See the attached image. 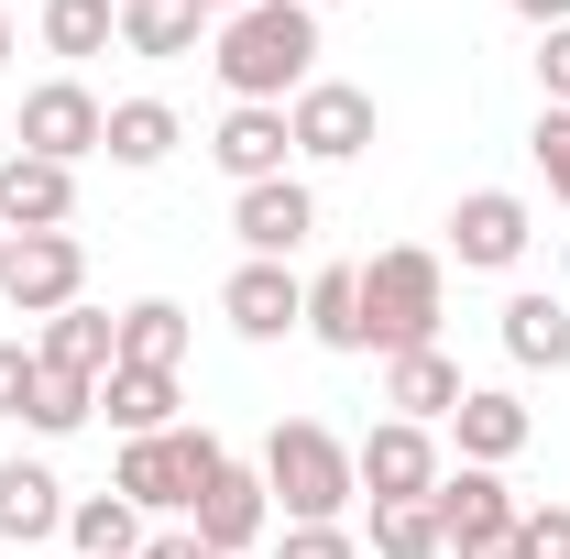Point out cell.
<instances>
[{
  "label": "cell",
  "instance_id": "cell-43",
  "mask_svg": "<svg viewBox=\"0 0 570 559\" xmlns=\"http://www.w3.org/2000/svg\"><path fill=\"white\" fill-rule=\"evenodd\" d=\"M121 11H142V0H121Z\"/></svg>",
  "mask_w": 570,
  "mask_h": 559
},
{
  "label": "cell",
  "instance_id": "cell-34",
  "mask_svg": "<svg viewBox=\"0 0 570 559\" xmlns=\"http://www.w3.org/2000/svg\"><path fill=\"white\" fill-rule=\"evenodd\" d=\"M22 395H33V341H0V418H22Z\"/></svg>",
  "mask_w": 570,
  "mask_h": 559
},
{
  "label": "cell",
  "instance_id": "cell-4",
  "mask_svg": "<svg viewBox=\"0 0 570 559\" xmlns=\"http://www.w3.org/2000/svg\"><path fill=\"white\" fill-rule=\"evenodd\" d=\"M219 428H165V439H121V472H110V493L132 504V516H187L198 493L219 483Z\"/></svg>",
  "mask_w": 570,
  "mask_h": 559
},
{
  "label": "cell",
  "instance_id": "cell-15",
  "mask_svg": "<svg viewBox=\"0 0 570 559\" xmlns=\"http://www.w3.org/2000/svg\"><path fill=\"white\" fill-rule=\"evenodd\" d=\"M450 439H461V461H483V472H504L527 439H538V418H527V395H504V384H472L461 406H450Z\"/></svg>",
  "mask_w": 570,
  "mask_h": 559
},
{
  "label": "cell",
  "instance_id": "cell-40",
  "mask_svg": "<svg viewBox=\"0 0 570 559\" xmlns=\"http://www.w3.org/2000/svg\"><path fill=\"white\" fill-rule=\"evenodd\" d=\"M560 275H570V231H560Z\"/></svg>",
  "mask_w": 570,
  "mask_h": 559
},
{
  "label": "cell",
  "instance_id": "cell-38",
  "mask_svg": "<svg viewBox=\"0 0 570 559\" xmlns=\"http://www.w3.org/2000/svg\"><path fill=\"white\" fill-rule=\"evenodd\" d=\"M187 11H198V22H230V11H253V0H187Z\"/></svg>",
  "mask_w": 570,
  "mask_h": 559
},
{
  "label": "cell",
  "instance_id": "cell-31",
  "mask_svg": "<svg viewBox=\"0 0 570 559\" xmlns=\"http://www.w3.org/2000/svg\"><path fill=\"white\" fill-rule=\"evenodd\" d=\"M515 549L527 559H570V504H527V516H515Z\"/></svg>",
  "mask_w": 570,
  "mask_h": 559
},
{
  "label": "cell",
  "instance_id": "cell-28",
  "mask_svg": "<svg viewBox=\"0 0 570 559\" xmlns=\"http://www.w3.org/2000/svg\"><path fill=\"white\" fill-rule=\"evenodd\" d=\"M450 549V527H439V504H373V559H439Z\"/></svg>",
  "mask_w": 570,
  "mask_h": 559
},
{
  "label": "cell",
  "instance_id": "cell-13",
  "mask_svg": "<svg viewBox=\"0 0 570 559\" xmlns=\"http://www.w3.org/2000/svg\"><path fill=\"white\" fill-rule=\"evenodd\" d=\"M285 154H296V133H285V110H253V99H230L209 133V165L230 176V187H275Z\"/></svg>",
  "mask_w": 570,
  "mask_h": 559
},
{
  "label": "cell",
  "instance_id": "cell-7",
  "mask_svg": "<svg viewBox=\"0 0 570 559\" xmlns=\"http://www.w3.org/2000/svg\"><path fill=\"white\" fill-rule=\"evenodd\" d=\"M77 285H88L77 231H22V242H11V264H0V307H11V318H67Z\"/></svg>",
  "mask_w": 570,
  "mask_h": 559
},
{
  "label": "cell",
  "instance_id": "cell-35",
  "mask_svg": "<svg viewBox=\"0 0 570 559\" xmlns=\"http://www.w3.org/2000/svg\"><path fill=\"white\" fill-rule=\"evenodd\" d=\"M142 559H219V549H198L187 527H165V538H142Z\"/></svg>",
  "mask_w": 570,
  "mask_h": 559
},
{
  "label": "cell",
  "instance_id": "cell-41",
  "mask_svg": "<svg viewBox=\"0 0 570 559\" xmlns=\"http://www.w3.org/2000/svg\"><path fill=\"white\" fill-rule=\"evenodd\" d=\"M307 11H341V0H307Z\"/></svg>",
  "mask_w": 570,
  "mask_h": 559
},
{
  "label": "cell",
  "instance_id": "cell-20",
  "mask_svg": "<svg viewBox=\"0 0 570 559\" xmlns=\"http://www.w3.org/2000/svg\"><path fill=\"white\" fill-rule=\"evenodd\" d=\"M504 351L527 362V373H570V296H504Z\"/></svg>",
  "mask_w": 570,
  "mask_h": 559
},
{
  "label": "cell",
  "instance_id": "cell-25",
  "mask_svg": "<svg viewBox=\"0 0 570 559\" xmlns=\"http://www.w3.org/2000/svg\"><path fill=\"white\" fill-rule=\"evenodd\" d=\"M121 362H142V373H176V362H187V307H176V296H142V307H121Z\"/></svg>",
  "mask_w": 570,
  "mask_h": 559
},
{
  "label": "cell",
  "instance_id": "cell-1",
  "mask_svg": "<svg viewBox=\"0 0 570 559\" xmlns=\"http://www.w3.org/2000/svg\"><path fill=\"white\" fill-rule=\"evenodd\" d=\"M209 67L230 99H253V110H285L307 77H318V11L307 0H253V11H230L209 45Z\"/></svg>",
  "mask_w": 570,
  "mask_h": 559
},
{
  "label": "cell",
  "instance_id": "cell-8",
  "mask_svg": "<svg viewBox=\"0 0 570 559\" xmlns=\"http://www.w3.org/2000/svg\"><path fill=\"white\" fill-rule=\"evenodd\" d=\"M352 472H362V493L373 504H417V493H439V428H417V418H384V428H362L352 439Z\"/></svg>",
  "mask_w": 570,
  "mask_h": 559
},
{
  "label": "cell",
  "instance_id": "cell-2",
  "mask_svg": "<svg viewBox=\"0 0 570 559\" xmlns=\"http://www.w3.org/2000/svg\"><path fill=\"white\" fill-rule=\"evenodd\" d=\"M264 493L285 504V527H341L362 504L352 439L318 428V418H275V439H264Z\"/></svg>",
  "mask_w": 570,
  "mask_h": 559
},
{
  "label": "cell",
  "instance_id": "cell-27",
  "mask_svg": "<svg viewBox=\"0 0 570 559\" xmlns=\"http://www.w3.org/2000/svg\"><path fill=\"white\" fill-rule=\"evenodd\" d=\"M121 45V0H45V56H110Z\"/></svg>",
  "mask_w": 570,
  "mask_h": 559
},
{
  "label": "cell",
  "instance_id": "cell-30",
  "mask_svg": "<svg viewBox=\"0 0 570 559\" xmlns=\"http://www.w3.org/2000/svg\"><path fill=\"white\" fill-rule=\"evenodd\" d=\"M527 154H538L549 198H570V110H538V133H527Z\"/></svg>",
  "mask_w": 570,
  "mask_h": 559
},
{
  "label": "cell",
  "instance_id": "cell-24",
  "mask_svg": "<svg viewBox=\"0 0 570 559\" xmlns=\"http://www.w3.org/2000/svg\"><path fill=\"white\" fill-rule=\"evenodd\" d=\"M307 341H330V351H373V341H362V264L307 275Z\"/></svg>",
  "mask_w": 570,
  "mask_h": 559
},
{
  "label": "cell",
  "instance_id": "cell-6",
  "mask_svg": "<svg viewBox=\"0 0 570 559\" xmlns=\"http://www.w3.org/2000/svg\"><path fill=\"white\" fill-rule=\"evenodd\" d=\"M110 133V110L88 99V77H45L22 88V121H11V154H45V165H88Z\"/></svg>",
  "mask_w": 570,
  "mask_h": 559
},
{
  "label": "cell",
  "instance_id": "cell-29",
  "mask_svg": "<svg viewBox=\"0 0 570 559\" xmlns=\"http://www.w3.org/2000/svg\"><path fill=\"white\" fill-rule=\"evenodd\" d=\"M198 45V11L187 0H142V11H121V56H187Z\"/></svg>",
  "mask_w": 570,
  "mask_h": 559
},
{
  "label": "cell",
  "instance_id": "cell-39",
  "mask_svg": "<svg viewBox=\"0 0 570 559\" xmlns=\"http://www.w3.org/2000/svg\"><path fill=\"white\" fill-rule=\"evenodd\" d=\"M0 56H11V0H0Z\"/></svg>",
  "mask_w": 570,
  "mask_h": 559
},
{
  "label": "cell",
  "instance_id": "cell-42",
  "mask_svg": "<svg viewBox=\"0 0 570 559\" xmlns=\"http://www.w3.org/2000/svg\"><path fill=\"white\" fill-rule=\"evenodd\" d=\"M0 264H11V231H0Z\"/></svg>",
  "mask_w": 570,
  "mask_h": 559
},
{
  "label": "cell",
  "instance_id": "cell-14",
  "mask_svg": "<svg viewBox=\"0 0 570 559\" xmlns=\"http://www.w3.org/2000/svg\"><path fill=\"white\" fill-rule=\"evenodd\" d=\"M77 219V165H45V154H11L0 165V231H67Z\"/></svg>",
  "mask_w": 570,
  "mask_h": 559
},
{
  "label": "cell",
  "instance_id": "cell-21",
  "mask_svg": "<svg viewBox=\"0 0 570 559\" xmlns=\"http://www.w3.org/2000/svg\"><path fill=\"white\" fill-rule=\"evenodd\" d=\"M45 362H56V373H77V384H99V373H110V362H121V318H99V307H88V296H77L67 318H45Z\"/></svg>",
  "mask_w": 570,
  "mask_h": 559
},
{
  "label": "cell",
  "instance_id": "cell-3",
  "mask_svg": "<svg viewBox=\"0 0 570 559\" xmlns=\"http://www.w3.org/2000/svg\"><path fill=\"white\" fill-rule=\"evenodd\" d=\"M439 307H450V264L439 253L395 242V253L362 264V341L373 351H428L439 341Z\"/></svg>",
  "mask_w": 570,
  "mask_h": 559
},
{
  "label": "cell",
  "instance_id": "cell-9",
  "mask_svg": "<svg viewBox=\"0 0 570 559\" xmlns=\"http://www.w3.org/2000/svg\"><path fill=\"white\" fill-rule=\"evenodd\" d=\"M527 242H538V209H527L515 187H472V198L450 209V253H461V275H515Z\"/></svg>",
  "mask_w": 570,
  "mask_h": 559
},
{
  "label": "cell",
  "instance_id": "cell-18",
  "mask_svg": "<svg viewBox=\"0 0 570 559\" xmlns=\"http://www.w3.org/2000/svg\"><path fill=\"white\" fill-rule=\"evenodd\" d=\"M67 504L77 493L45 472V461H0V538L33 549V538H67Z\"/></svg>",
  "mask_w": 570,
  "mask_h": 559
},
{
  "label": "cell",
  "instance_id": "cell-12",
  "mask_svg": "<svg viewBox=\"0 0 570 559\" xmlns=\"http://www.w3.org/2000/svg\"><path fill=\"white\" fill-rule=\"evenodd\" d=\"M230 231H242V253H253V264H285V253H307L318 198H307L296 176H275V187H242V198H230Z\"/></svg>",
  "mask_w": 570,
  "mask_h": 559
},
{
  "label": "cell",
  "instance_id": "cell-17",
  "mask_svg": "<svg viewBox=\"0 0 570 559\" xmlns=\"http://www.w3.org/2000/svg\"><path fill=\"white\" fill-rule=\"evenodd\" d=\"M428 504H439V527H450V549H472V538H504V527L527 516V504L504 493V472H483V461H461V472H439V493H428Z\"/></svg>",
  "mask_w": 570,
  "mask_h": 559
},
{
  "label": "cell",
  "instance_id": "cell-33",
  "mask_svg": "<svg viewBox=\"0 0 570 559\" xmlns=\"http://www.w3.org/2000/svg\"><path fill=\"white\" fill-rule=\"evenodd\" d=\"M538 88H549V110H570V22L538 33Z\"/></svg>",
  "mask_w": 570,
  "mask_h": 559
},
{
  "label": "cell",
  "instance_id": "cell-10",
  "mask_svg": "<svg viewBox=\"0 0 570 559\" xmlns=\"http://www.w3.org/2000/svg\"><path fill=\"white\" fill-rule=\"evenodd\" d=\"M264 527H275V493H264V472H242V461H219V483L187 504V538L219 549V559H242Z\"/></svg>",
  "mask_w": 570,
  "mask_h": 559
},
{
  "label": "cell",
  "instance_id": "cell-36",
  "mask_svg": "<svg viewBox=\"0 0 570 559\" xmlns=\"http://www.w3.org/2000/svg\"><path fill=\"white\" fill-rule=\"evenodd\" d=\"M504 11H515V22H538V33H560V22H570V0H504Z\"/></svg>",
  "mask_w": 570,
  "mask_h": 559
},
{
  "label": "cell",
  "instance_id": "cell-26",
  "mask_svg": "<svg viewBox=\"0 0 570 559\" xmlns=\"http://www.w3.org/2000/svg\"><path fill=\"white\" fill-rule=\"evenodd\" d=\"M88 418H99V384H77V373H56V362L33 351V395H22V428H45V439H77Z\"/></svg>",
  "mask_w": 570,
  "mask_h": 559
},
{
  "label": "cell",
  "instance_id": "cell-37",
  "mask_svg": "<svg viewBox=\"0 0 570 559\" xmlns=\"http://www.w3.org/2000/svg\"><path fill=\"white\" fill-rule=\"evenodd\" d=\"M461 559H527V549H515V527H504V538H472Z\"/></svg>",
  "mask_w": 570,
  "mask_h": 559
},
{
  "label": "cell",
  "instance_id": "cell-23",
  "mask_svg": "<svg viewBox=\"0 0 570 559\" xmlns=\"http://www.w3.org/2000/svg\"><path fill=\"white\" fill-rule=\"evenodd\" d=\"M67 549L77 559H142V516L121 493H77L67 504Z\"/></svg>",
  "mask_w": 570,
  "mask_h": 559
},
{
  "label": "cell",
  "instance_id": "cell-22",
  "mask_svg": "<svg viewBox=\"0 0 570 559\" xmlns=\"http://www.w3.org/2000/svg\"><path fill=\"white\" fill-rule=\"evenodd\" d=\"M176 143H187V121H176L165 99H110V133H99L110 165H132V176H142V165H165Z\"/></svg>",
  "mask_w": 570,
  "mask_h": 559
},
{
  "label": "cell",
  "instance_id": "cell-16",
  "mask_svg": "<svg viewBox=\"0 0 570 559\" xmlns=\"http://www.w3.org/2000/svg\"><path fill=\"white\" fill-rule=\"evenodd\" d=\"M472 384H461V362L428 341V351H384V406L395 418H417V428H450V406H461Z\"/></svg>",
  "mask_w": 570,
  "mask_h": 559
},
{
  "label": "cell",
  "instance_id": "cell-32",
  "mask_svg": "<svg viewBox=\"0 0 570 559\" xmlns=\"http://www.w3.org/2000/svg\"><path fill=\"white\" fill-rule=\"evenodd\" d=\"M275 559H362V538H352V527H285Z\"/></svg>",
  "mask_w": 570,
  "mask_h": 559
},
{
  "label": "cell",
  "instance_id": "cell-11",
  "mask_svg": "<svg viewBox=\"0 0 570 559\" xmlns=\"http://www.w3.org/2000/svg\"><path fill=\"white\" fill-rule=\"evenodd\" d=\"M219 318H230L242 341H285V330H307V275H296V264H253V253H242V275L219 285Z\"/></svg>",
  "mask_w": 570,
  "mask_h": 559
},
{
  "label": "cell",
  "instance_id": "cell-5",
  "mask_svg": "<svg viewBox=\"0 0 570 559\" xmlns=\"http://www.w3.org/2000/svg\"><path fill=\"white\" fill-rule=\"evenodd\" d=\"M285 133H296L307 165H352V154H373L384 110H373V88H352V77H307V88L285 99Z\"/></svg>",
  "mask_w": 570,
  "mask_h": 559
},
{
  "label": "cell",
  "instance_id": "cell-19",
  "mask_svg": "<svg viewBox=\"0 0 570 559\" xmlns=\"http://www.w3.org/2000/svg\"><path fill=\"white\" fill-rule=\"evenodd\" d=\"M99 418L121 428V439H165V428H176V373L110 362V373H99Z\"/></svg>",
  "mask_w": 570,
  "mask_h": 559
}]
</instances>
